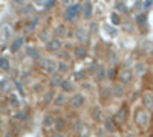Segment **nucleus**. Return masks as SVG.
Wrapping results in <instances>:
<instances>
[{
	"mask_svg": "<svg viewBox=\"0 0 153 137\" xmlns=\"http://www.w3.org/2000/svg\"><path fill=\"white\" fill-rule=\"evenodd\" d=\"M57 64H58V63H55L54 59H49V58H45V59L40 61L42 70H43L45 73H48V75H52V73L57 72Z\"/></svg>",
	"mask_w": 153,
	"mask_h": 137,
	"instance_id": "1",
	"label": "nucleus"
},
{
	"mask_svg": "<svg viewBox=\"0 0 153 137\" xmlns=\"http://www.w3.org/2000/svg\"><path fill=\"white\" fill-rule=\"evenodd\" d=\"M135 123L139 128H144L147 123H149V114L146 113L144 110H138L136 114H135Z\"/></svg>",
	"mask_w": 153,
	"mask_h": 137,
	"instance_id": "2",
	"label": "nucleus"
},
{
	"mask_svg": "<svg viewBox=\"0 0 153 137\" xmlns=\"http://www.w3.org/2000/svg\"><path fill=\"white\" fill-rule=\"evenodd\" d=\"M84 102H86V97H84L81 93H76V95H74V96L69 99V105H71L72 108H81V107L84 105Z\"/></svg>",
	"mask_w": 153,
	"mask_h": 137,
	"instance_id": "3",
	"label": "nucleus"
},
{
	"mask_svg": "<svg viewBox=\"0 0 153 137\" xmlns=\"http://www.w3.org/2000/svg\"><path fill=\"white\" fill-rule=\"evenodd\" d=\"M80 5H74V6H69L65 12V18L68 21H74L76 17H78V12H80Z\"/></svg>",
	"mask_w": 153,
	"mask_h": 137,
	"instance_id": "4",
	"label": "nucleus"
},
{
	"mask_svg": "<svg viewBox=\"0 0 153 137\" xmlns=\"http://www.w3.org/2000/svg\"><path fill=\"white\" fill-rule=\"evenodd\" d=\"M60 49H61V41L58 40V37H57V38L49 40L46 43V51L48 52H58Z\"/></svg>",
	"mask_w": 153,
	"mask_h": 137,
	"instance_id": "5",
	"label": "nucleus"
},
{
	"mask_svg": "<svg viewBox=\"0 0 153 137\" xmlns=\"http://www.w3.org/2000/svg\"><path fill=\"white\" fill-rule=\"evenodd\" d=\"M132 79H133V70H130V69L121 70V73H120V81H121L123 84H130Z\"/></svg>",
	"mask_w": 153,
	"mask_h": 137,
	"instance_id": "6",
	"label": "nucleus"
},
{
	"mask_svg": "<svg viewBox=\"0 0 153 137\" xmlns=\"http://www.w3.org/2000/svg\"><path fill=\"white\" fill-rule=\"evenodd\" d=\"M81 12H83V17L86 18V20H89L92 17V5H91V2H84L83 5H81Z\"/></svg>",
	"mask_w": 153,
	"mask_h": 137,
	"instance_id": "7",
	"label": "nucleus"
},
{
	"mask_svg": "<svg viewBox=\"0 0 153 137\" xmlns=\"http://www.w3.org/2000/svg\"><path fill=\"white\" fill-rule=\"evenodd\" d=\"M22 46H23V38L22 37H17V38H14V41L11 43V52H19L20 49H22Z\"/></svg>",
	"mask_w": 153,
	"mask_h": 137,
	"instance_id": "8",
	"label": "nucleus"
},
{
	"mask_svg": "<svg viewBox=\"0 0 153 137\" xmlns=\"http://www.w3.org/2000/svg\"><path fill=\"white\" fill-rule=\"evenodd\" d=\"M61 81H63V78H61V73H60L58 70H57L55 73H52V78H51V85H52V87H60Z\"/></svg>",
	"mask_w": 153,
	"mask_h": 137,
	"instance_id": "9",
	"label": "nucleus"
},
{
	"mask_svg": "<svg viewBox=\"0 0 153 137\" xmlns=\"http://www.w3.org/2000/svg\"><path fill=\"white\" fill-rule=\"evenodd\" d=\"M143 101H144V105H146V108H149V110H152L153 108V95L152 93H144V96H143Z\"/></svg>",
	"mask_w": 153,
	"mask_h": 137,
	"instance_id": "10",
	"label": "nucleus"
},
{
	"mask_svg": "<svg viewBox=\"0 0 153 137\" xmlns=\"http://www.w3.org/2000/svg\"><path fill=\"white\" fill-rule=\"evenodd\" d=\"M60 87H61V90L65 92V93L74 92V85H72V82H71V81H68V79H63V81H61V84H60Z\"/></svg>",
	"mask_w": 153,
	"mask_h": 137,
	"instance_id": "11",
	"label": "nucleus"
},
{
	"mask_svg": "<svg viewBox=\"0 0 153 137\" xmlns=\"http://www.w3.org/2000/svg\"><path fill=\"white\" fill-rule=\"evenodd\" d=\"M54 125H55L57 131H63V130L66 128V120L63 119V117H57L55 122H54Z\"/></svg>",
	"mask_w": 153,
	"mask_h": 137,
	"instance_id": "12",
	"label": "nucleus"
},
{
	"mask_svg": "<svg viewBox=\"0 0 153 137\" xmlns=\"http://www.w3.org/2000/svg\"><path fill=\"white\" fill-rule=\"evenodd\" d=\"M65 102H66V96L63 95V93H61V95H57V96L54 97V104H55V105H58V107H60V105H63Z\"/></svg>",
	"mask_w": 153,
	"mask_h": 137,
	"instance_id": "13",
	"label": "nucleus"
},
{
	"mask_svg": "<svg viewBox=\"0 0 153 137\" xmlns=\"http://www.w3.org/2000/svg\"><path fill=\"white\" fill-rule=\"evenodd\" d=\"M9 67H11V64H9L8 58L0 56V69H2V70H9Z\"/></svg>",
	"mask_w": 153,
	"mask_h": 137,
	"instance_id": "14",
	"label": "nucleus"
},
{
	"mask_svg": "<svg viewBox=\"0 0 153 137\" xmlns=\"http://www.w3.org/2000/svg\"><path fill=\"white\" fill-rule=\"evenodd\" d=\"M75 37H76V40H78V41H83V43L87 40V34H86V31H81V29L76 31Z\"/></svg>",
	"mask_w": 153,
	"mask_h": 137,
	"instance_id": "15",
	"label": "nucleus"
},
{
	"mask_svg": "<svg viewBox=\"0 0 153 137\" xmlns=\"http://www.w3.org/2000/svg\"><path fill=\"white\" fill-rule=\"evenodd\" d=\"M124 119H126V108H121L120 113L117 114V117H115V122H117V123H123Z\"/></svg>",
	"mask_w": 153,
	"mask_h": 137,
	"instance_id": "16",
	"label": "nucleus"
},
{
	"mask_svg": "<svg viewBox=\"0 0 153 137\" xmlns=\"http://www.w3.org/2000/svg\"><path fill=\"white\" fill-rule=\"evenodd\" d=\"M75 56L78 58V59H83L86 56V49L84 47H76L75 49Z\"/></svg>",
	"mask_w": 153,
	"mask_h": 137,
	"instance_id": "17",
	"label": "nucleus"
},
{
	"mask_svg": "<svg viewBox=\"0 0 153 137\" xmlns=\"http://www.w3.org/2000/svg\"><path fill=\"white\" fill-rule=\"evenodd\" d=\"M54 122H55V119L54 117H51V116H46L45 119H43V127H52L54 125Z\"/></svg>",
	"mask_w": 153,
	"mask_h": 137,
	"instance_id": "18",
	"label": "nucleus"
},
{
	"mask_svg": "<svg viewBox=\"0 0 153 137\" xmlns=\"http://www.w3.org/2000/svg\"><path fill=\"white\" fill-rule=\"evenodd\" d=\"M54 97H55V95H54V92H48L46 95H45V104H49V102H52L54 101Z\"/></svg>",
	"mask_w": 153,
	"mask_h": 137,
	"instance_id": "19",
	"label": "nucleus"
},
{
	"mask_svg": "<svg viewBox=\"0 0 153 137\" xmlns=\"http://www.w3.org/2000/svg\"><path fill=\"white\" fill-rule=\"evenodd\" d=\"M91 114H92V117H95V119H100V114H101V113H100V108H98V107L92 108V113H91Z\"/></svg>",
	"mask_w": 153,
	"mask_h": 137,
	"instance_id": "20",
	"label": "nucleus"
},
{
	"mask_svg": "<svg viewBox=\"0 0 153 137\" xmlns=\"http://www.w3.org/2000/svg\"><path fill=\"white\" fill-rule=\"evenodd\" d=\"M113 93H115V95H118V96H123V95H124V90L121 89V87L118 89V85H117V87H115V90H113Z\"/></svg>",
	"mask_w": 153,
	"mask_h": 137,
	"instance_id": "21",
	"label": "nucleus"
},
{
	"mask_svg": "<svg viewBox=\"0 0 153 137\" xmlns=\"http://www.w3.org/2000/svg\"><path fill=\"white\" fill-rule=\"evenodd\" d=\"M55 32H57V37H61L63 34H65V28H63V26H60V28H58Z\"/></svg>",
	"mask_w": 153,
	"mask_h": 137,
	"instance_id": "22",
	"label": "nucleus"
},
{
	"mask_svg": "<svg viewBox=\"0 0 153 137\" xmlns=\"http://www.w3.org/2000/svg\"><path fill=\"white\" fill-rule=\"evenodd\" d=\"M28 51H29V52H28V53H29V55H31V56H34V58H37V53H35V52H34V51H35V49H31V47H29V49H28Z\"/></svg>",
	"mask_w": 153,
	"mask_h": 137,
	"instance_id": "23",
	"label": "nucleus"
},
{
	"mask_svg": "<svg viewBox=\"0 0 153 137\" xmlns=\"http://www.w3.org/2000/svg\"><path fill=\"white\" fill-rule=\"evenodd\" d=\"M72 2H74V0H61L63 5H72Z\"/></svg>",
	"mask_w": 153,
	"mask_h": 137,
	"instance_id": "24",
	"label": "nucleus"
}]
</instances>
